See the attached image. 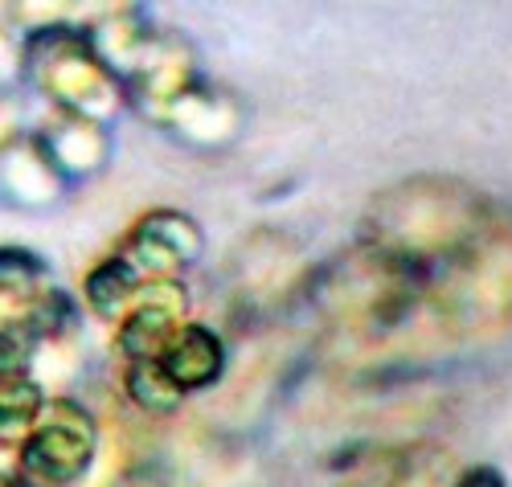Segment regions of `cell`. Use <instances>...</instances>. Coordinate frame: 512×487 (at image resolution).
<instances>
[{
    "label": "cell",
    "instance_id": "cell-4",
    "mask_svg": "<svg viewBox=\"0 0 512 487\" xmlns=\"http://www.w3.org/2000/svg\"><path fill=\"white\" fill-rule=\"evenodd\" d=\"M177 312H185V307H173V303H156V299H140V307L132 312V320L123 324L119 332V348L123 357L132 361H156L168 352V344H173V320Z\"/></svg>",
    "mask_w": 512,
    "mask_h": 487
},
{
    "label": "cell",
    "instance_id": "cell-1",
    "mask_svg": "<svg viewBox=\"0 0 512 487\" xmlns=\"http://www.w3.org/2000/svg\"><path fill=\"white\" fill-rule=\"evenodd\" d=\"M33 58H41V86L74 115H111L119 91L103 58H95L82 41H70L62 33V46H54V33L33 46Z\"/></svg>",
    "mask_w": 512,
    "mask_h": 487
},
{
    "label": "cell",
    "instance_id": "cell-7",
    "mask_svg": "<svg viewBox=\"0 0 512 487\" xmlns=\"http://www.w3.org/2000/svg\"><path fill=\"white\" fill-rule=\"evenodd\" d=\"M136 287H140V271L127 258H115V262H103V267L87 279V299L99 307L103 316H111Z\"/></svg>",
    "mask_w": 512,
    "mask_h": 487
},
{
    "label": "cell",
    "instance_id": "cell-10",
    "mask_svg": "<svg viewBox=\"0 0 512 487\" xmlns=\"http://www.w3.org/2000/svg\"><path fill=\"white\" fill-rule=\"evenodd\" d=\"M459 487H504V479L492 471V467H476V471H467L459 479Z\"/></svg>",
    "mask_w": 512,
    "mask_h": 487
},
{
    "label": "cell",
    "instance_id": "cell-3",
    "mask_svg": "<svg viewBox=\"0 0 512 487\" xmlns=\"http://www.w3.org/2000/svg\"><path fill=\"white\" fill-rule=\"evenodd\" d=\"M160 365L173 373L181 389H201L222 373V340L209 328H181L160 357Z\"/></svg>",
    "mask_w": 512,
    "mask_h": 487
},
{
    "label": "cell",
    "instance_id": "cell-5",
    "mask_svg": "<svg viewBox=\"0 0 512 487\" xmlns=\"http://www.w3.org/2000/svg\"><path fill=\"white\" fill-rule=\"evenodd\" d=\"M127 393H132L144 410H156V414L173 410L181 402V385L160 361H136L132 373H127Z\"/></svg>",
    "mask_w": 512,
    "mask_h": 487
},
{
    "label": "cell",
    "instance_id": "cell-9",
    "mask_svg": "<svg viewBox=\"0 0 512 487\" xmlns=\"http://www.w3.org/2000/svg\"><path fill=\"white\" fill-rule=\"evenodd\" d=\"M33 275H37V267H33L25 254H17V250L5 254V287H21V283H29Z\"/></svg>",
    "mask_w": 512,
    "mask_h": 487
},
{
    "label": "cell",
    "instance_id": "cell-8",
    "mask_svg": "<svg viewBox=\"0 0 512 487\" xmlns=\"http://www.w3.org/2000/svg\"><path fill=\"white\" fill-rule=\"evenodd\" d=\"M37 410H41V389L29 377H21V373L5 377V389H0V414H5V430L9 426H21Z\"/></svg>",
    "mask_w": 512,
    "mask_h": 487
},
{
    "label": "cell",
    "instance_id": "cell-6",
    "mask_svg": "<svg viewBox=\"0 0 512 487\" xmlns=\"http://www.w3.org/2000/svg\"><path fill=\"white\" fill-rule=\"evenodd\" d=\"M140 238H152L160 246H168L181 262H193L197 250H201V230L185 213H173V209H160V213H148L140 221Z\"/></svg>",
    "mask_w": 512,
    "mask_h": 487
},
{
    "label": "cell",
    "instance_id": "cell-2",
    "mask_svg": "<svg viewBox=\"0 0 512 487\" xmlns=\"http://www.w3.org/2000/svg\"><path fill=\"white\" fill-rule=\"evenodd\" d=\"M95 451V426L91 418L74 410L70 402H54L41 418V426L33 430V438L21 451V467L33 479L46 483H70L74 475H82V467L91 463Z\"/></svg>",
    "mask_w": 512,
    "mask_h": 487
}]
</instances>
